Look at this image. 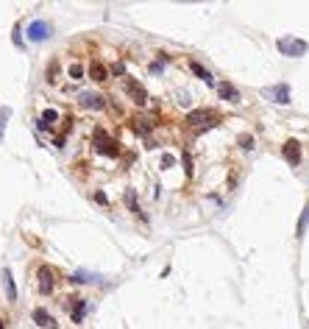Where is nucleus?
Instances as JSON below:
<instances>
[{
    "label": "nucleus",
    "instance_id": "16",
    "mask_svg": "<svg viewBox=\"0 0 309 329\" xmlns=\"http://www.w3.org/2000/svg\"><path fill=\"white\" fill-rule=\"evenodd\" d=\"M8 118H11V109H8V106H3V109H0V142H3V134H6Z\"/></svg>",
    "mask_w": 309,
    "mask_h": 329
},
{
    "label": "nucleus",
    "instance_id": "14",
    "mask_svg": "<svg viewBox=\"0 0 309 329\" xmlns=\"http://www.w3.org/2000/svg\"><path fill=\"white\" fill-rule=\"evenodd\" d=\"M190 70H193V73H195V76H198L201 81H206V84H215V81H212V73H209L206 67H203V64H198V62H190Z\"/></svg>",
    "mask_w": 309,
    "mask_h": 329
},
{
    "label": "nucleus",
    "instance_id": "8",
    "mask_svg": "<svg viewBox=\"0 0 309 329\" xmlns=\"http://www.w3.org/2000/svg\"><path fill=\"white\" fill-rule=\"evenodd\" d=\"M31 318H34V321H37V327H42V329H56V321H53V315L47 313L45 307H34Z\"/></svg>",
    "mask_w": 309,
    "mask_h": 329
},
{
    "label": "nucleus",
    "instance_id": "26",
    "mask_svg": "<svg viewBox=\"0 0 309 329\" xmlns=\"http://www.w3.org/2000/svg\"><path fill=\"white\" fill-rule=\"evenodd\" d=\"M170 164H176V159H173L170 154H164V157H162V167H170Z\"/></svg>",
    "mask_w": 309,
    "mask_h": 329
},
{
    "label": "nucleus",
    "instance_id": "5",
    "mask_svg": "<svg viewBox=\"0 0 309 329\" xmlns=\"http://www.w3.org/2000/svg\"><path fill=\"white\" fill-rule=\"evenodd\" d=\"M125 92L131 95V101L139 103V106H142V103H148V89L139 84L137 79H131V76H125Z\"/></svg>",
    "mask_w": 309,
    "mask_h": 329
},
{
    "label": "nucleus",
    "instance_id": "4",
    "mask_svg": "<svg viewBox=\"0 0 309 329\" xmlns=\"http://www.w3.org/2000/svg\"><path fill=\"white\" fill-rule=\"evenodd\" d=\"M262 95L268 98V101L273 103H290V86L287 84H273V86H265Z\"/></svg>",
    "mask_w": 309,
    "mask_h": 329
},
{
    "label": "nucleus",
    "instance_id": "13",
    "mask_svg": "<svg viewBox=\"0 0 309 329\" xmlns=\"http://www.w3.org/2000/svg\"><path fill=\"white\" fill-rule=\"evenodd\" d=\"M89 79H95V81H106L109 79V67L103 62H98L95 59L92 64H89Z\"/></svg>",
    "mask_w": 309,
    "mask_h": 329
},
{
    "label": "nucleus",
    "instance_id": "21",
    "mask_svg": "<svg viewBox=\"0 0 309 329\" xmlns=\"http://www.w3.org/2000/svg\"><path fill=\"white\" fill-rule=\"evenodd\" d=\"M237 142H240V148H245V151L254 148V137H251V134H240V140Z\"/></svg>",
    "mask_w": 309,
    "mask_h": 329
},
{
    "label": "nucleus",
    "instance_id": "7",
    "mask_svg": "<svg viewBox=\"0 0 309 329\" xmlns=\"http://www.w3.org/2000/svg\"><path fill=\"white\" fill-rule=\"evenodd\" d=\"M37 279H39V293H42V296L53 293V271H50L47 265H42L37 271Z\"/></svg>",
    "mask_w": 309,
    "mask_h": 329
},
{
    "label": "nucleus",
    "instance_id": "9",
    "mask_svg": "<svg viewBox=\"0 0 309 329\" xmlns=\"http://www.w3.org/2000/svg\"><path fill=\"white\" fill-rule=\"evenodd\" d=\"M215 92L223 98V101H240V89L234 84H229V81H220V84H215Z\"/></svg>",
    "mask_w": 309,
    "mask_h": 329
},
{
    "label": "nucleus",
    "instance_id": "6",
    "mask_svg": "<svg viewBox=\"0 0 309 329\" xmlns=\"http://www.w3.org/2000/svg\"><path fill=\"white\" fill-rule=\"evenodd\" d=\"M281 157L290 164H301V142L298 140H287L284 148H281Z\"/></svg>",
    "mask_w": 309,
    "mask_h": 329
},
{
    "label": "nucleus",
    "instance_id": "28",
    "mask_svg": "<svg viewBox=\"0 0 309 329\" xmlns=\"http://www.w3.org/2000/svg\"><path fill=\"white\" fill-rule=\"evenodd\" d=\"M0 329H6V324H3V318H0Z\"/></svg>",
    "mask_w": 309,
    "mask_h": 329
},
{
    "label": "nucleus",
    "instance_id": "10",
    "mask_svg": "<svg viewBox=\"0 0 309 329\" xmlns=\"http://www.w3.org/2000/svg\"><path fill=\"white\" fill-rule=\"evenodd\" d=\"M78 101H81V106L95 109V112H101L103 106H106V101H103L101 95H95V92H81V95H78Z\"/></svg>",
    "mask_w": 309,
    "mask_h": 329
},
{
    "label": "nucleus",
    "instance_id": "1",
    "mask_svg": "<svg viewBox=\"0 0 309 329\" xmlns=\"http://www.w3.org/2000/svg\"><path fill=\"white\" fill-rule=\"evenodd\" d=\"M92 142H95V151H101L103 157H120V148H117V142L112 140V137H109L106 131H103L101 125H98V128H95V134H92Z\"/></svg>",
    "mask_w": 309,
    "mask_h": 329
},
{
    "label": "nucleus",
    "instance_id": "18",
    "mask_svg": "<svg viewBox=\"0 0 309 329\" xmlns=\"http://www.w3.org/2000/svg\"><path fill=\"white\" fill-rule=\"evenodd\" d=\"M307 226H309V206L304 209V215H301V218H298V226H295V235L301 237L304 232H307Z\"/></svg>",
    "mask_w": 309,
    "mask_h": 329
},
{
    "label": "nucleus",
    "instance_id": "17",
    "mask_svg": "<svg viewBox=\"0 0 309 329\" xmlns=\"http://www.w3.org/2000/svg\"><path fill=\"white\" fill-rule=\"evenodd\" d=\"M134 128H137V134H142V137H145L148 131H151V123H148V118H134Z\"/></svg>",
    "mask_w": 309,
    "mask_h": 329
},
{
    "label": "nucleus",
    "instance_id": "15",
    "mask_svg": "<svg viewBox=\"0 0 309 329\" xmlns=\"http://www.w3.org/2000/svg\"><path fill=\"white\" fill-rule=\"evenodd\" d=\"M84 315H86V304L81 301V298H78L76 304H73V321L81 324V321H84Z\"/></svg>",
    "mask_w": 309,
    "mask_h": 329
},
{
    "label": "nucleus",
    "instance_id": "19",
    "mask_svg": "<svg viewBox=\"0 0 309 329\" xmlns=\"http://www.w3.org/2000/svg\"><path fill=\"white\" fill-rule=\"evenodd\" d=\"M70 282H76V285H81V282H92V274H86V271H76V274L70 276Z\"/></svg>",
    "mask_w": 309,
    "mask_h": 329
},
{
    "label": "nucleus",
    "instance_id": "25",
    "mask_svg": "<svg viewBox=\"0 0 309 329\" xmlns=\"http://www.w3.org/2000/svg\"><path fill=\"white\" fill-rule=\"evenodd\" d=\"M184 170H187V176H193V157L190 154H184Z\"/></svg>",
    "mask_w": 309,
    "mask_h": 329
},
{
    "label": "nucleus",
    "instance_id": "2",
    "mask_svg": "<svg viewBox=\"0 0 309 329\" xmlns=\"http://www.w3.org/2000/svg\"><path fill=\"white\" fill-rule=\"evenodd\" d=\"M278 50L284 56H304L309 50V45L304 40H298V37H281L278 40Z\"/></svg>",
    "mask_w": 309,
    "mask_h": 329
},
{
    "label": "nucleus",
    "instance_id": "23",
    "mask_svg": "<svg viewBox=\"0 0 309 329\" xmlns=\"http://www.w3.org/2000/svg\"><path fill=\"white\" fill-rule=\"evenodd\" d=\"M81 76H84V67H81V64H73V67H70V79H81Z\"/></svg>",
    "mask_w": 309,
    "mask_h": 329
},
{
    "label": "nucleus",
    "instance_id": "11",
    "mask_svg": "<svg viewBox=\"0 0 309 329\" xmlns=\"http://www.w3.org/2000/svg\"><path fill=\"white\" fill-rule=\"evenodd\" d=\"M212 118H215V112L212 109H193L190 115H187V123L198 128V125H203V120H212Z\"/></svg>",
    "mask_w": 309,
    "mask_h": 329
},
{
    "label": "nucleus",
    "instance_id": "3",
    "mask_svg": "<svg viewBox=\"0 0 309 329\" xmlns=\"http://www.w3.org/2000/svg\"><path fill=\"white\" fill-rule=\"evenodd\" d=\"M53 37V25L45 23V20H34L31 25H28V40L31 42H45Z\"/></svg>",
    "mask_w": 309,
    "mask_h": 329
},
{
    "label": "nucleus",
    "instance_id": "22",
    "mask_svg": "<svg viewBox=\"0 0 309 329\" xmlns=\"http://www.w3.org/2000/svg\"><path fill=\"white\" fill-rule=\"evenodd\" d=\"M56 118H59V112H56V109H45V112H42V118H39V120H42V123H53V120Z\"/></svg>",
    "mask_w": 309,
    "mask_h": 329
},
{
    "label": "nucleus",
    "instance_id": "12",
    "mask_svg": "<svg viewBox=\"0 0 309 329\" xmlns=\"http://www.w3.org/2000/svg\"><path fill=\"white\" fill-rule=\"evenodd\" d=\"M0 279H3V288H6V298L8 301H17V285H14V279H11V271H8V268H3Z\"/></svg>",
    "mask_w": 309,
    "mask_h": 329
},
{
    "label": "nucleus",
    "instance_id": "24",
    "mask_svg": "<svg viewBox=\"0 0 309 329\" xmlns=\"http://www.w3.org/2000/svg\"><path fill=\"white\" fill-rule=\"evenodd\" d=\"M109 73H115V76H123V73H125V67H123L120 62H117V64H112V67H109ZM123 79H125V76H123Z\"/></svg>",
    "mask_w": 309,
    "mask_h": 329
},
{
    "label": "nucleus",
    "instance_id": "27",
    "mask_svg": "<svg viewBox=\"0 0 309 329\" xmlns=\"http://www.w3.org/2000/svg\"><path fill=\"white\" fill-rule=\"evenodd\" d=\"M95 201H98V204H103V206H109V198L103 196V193H95Z\"/></svg>",
    "mask_w": 309,
    "mask_h": 329
},
{
    "label": "nucleus",
    "instance_id": "20",
    "mask_svg": "<svg viewBox=\"0 0 309 329\" xmlns=\"http://www.w3.org/2000/svg\"><path fill=\"white\" fill-rule=\"evenodd\" d=\"M125 201H128V206H131V212L142 215V212H139V204H137V196H134V190H125Z\"/></svg>",
    "mask_w": 309,
    "mask_h": 329
}]
</instances>
